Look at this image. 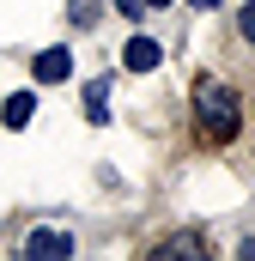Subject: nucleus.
Here are the masks:
<instances>
[{
	"mask_svg": "<svg viewBox=\"0 0 255 261\" xmlns=\"http://www.w3.org/2000/svg\"><path fill=\"white\" fill-rule=\"evenodd\" d=\"M146 6H164V0H146Z\"/></svg>",
	"mask_w": 255,
	"mask_h": 261,
	"instance_id": "obj_12",
	"label": "nucleus"
},
{
	"mask_svg": "<svg viewBox=\"0 0 255 261\" xmlns=\"http://www.w3.org/2000/svg\"><path fill=\"white\" fill-rule=\"evenodd\" d=\"M85 122H91V128L110 122V79H91V85H85Z\"/></svg>",
	"mask_w": 255,
	"mask_h": 261,
	"instance_id": "obj_5",
	"label": "nucleus"
},
{
	"mask_svg": "<svg viewBox=\"0 0 255 261\" xmlns=\"http://www.w3.org/2000/svg\"><path fill=\"white\" fill-rule=\"evenodd\" d=\"M194 116H200V134H207V140H231V134L243 128V103H237V91H231L225 79H213V73L194 79Z\"/></svg>",
	"mask_w": 255,
	"mask_h": 261,
	"instance_id": "obj_1",
	"label": "nucleus"
},
{
	"mask_svg": "<svg viewBox=\"0 0 255 261\" xmlns=\"http://www.w3.org/2000/svg\"><path fill=\"white\" fill-rule=\"evenodd\" d=\"M91 12H97V0H73V18L79 24H91Z\"/></svg>",
	"mask_w": 255,
	"mask_h": 261,
	"instance_id": "obj_10",
	"label": "nucleus"
},
{
	"mask_svg": "<svg viewBox=\"0 0 255 261\" xmlns=\"http://www.w3.org/2000/svg\"><path fill=\"white\" fill-rule=\"evenodd\" d=\"M116 12L122 18H146V0H116Z\"/></svg>",
	"mask_w": 255,
	"mask_h": 261,
	"instance_id": "obj_9",
	"label": "nucleus"
},
{
	"mask_svg": "<svg viewBox=\"0 0 255 261\" xmlns=\"http://www.w3.org/2000/svg\"><path fill=\"white\" fill-rule=\"evenodd\" d=\"M31 73H37L43 85H61L67 73H73V55H67V49H43V55H37V67H31Z\"/></svg>",
	"mask_w": 255,
	"mask_h": 261,
	"instance_id": "obj_4",
	"label": "nucleus"
},
{
	"mask_svg": "<svg viewBox=\"0 0 255 261\" xmlns=\"http://www.w3.org/2000/svg\"><path fill=\"white\" fill-rule=\"evenodd\" d=\"M158 61H164V49H158L152 37H128V49H122V67H128V73H152Z\"/></svg>",
	"mask_w": 255,
	"mask_h": 261,
	"instance_id": "obj_3",
	"label": "nucleus"
},
{
	"mask_svg": "<svg viewBox=\"0 0 255 261\" xmlns=\"http://www.w3.org/2000/svg\"><path fill=\"white\" fill-rule=\"evenodd\" d=\"M31 116H37V97H31V91H12V97H6V110H0V122H6V128H31Z\"/></svg>",
	"mask_w": 255,
	"mask_h": 261,
	"instance_id": "obj_6",
	"label": "nucleus"
},
{
	"mask_svg": "<svg viewBox=\"0 0 255 261\" xmlns=\"http://www.w3.org/2000/svg\"><path fill=\"white\" fill-rule=\"evenodd\" d=\"M189 6H200V12H207V6H219V0H189Z\"/></svg>",
	"mask_w": 255,
	"mask_h": 261,
	"instance_id": "obj_11",
	"label": "nucleus"
},
{
	"mask_svg": "<svg viewBox=\"0 0 255 261\" xmlns=\"http://www.w3.org/2000/svg\"><path fill=\"white\" fill-rule=\"evenodd\" d=\"M237 31H243V43H255V0L237 12Z\"/></svg>",
	"mask_w": 255,
	"mask_h": 261,
	"instance_id": "obj_8",
	"label": "nucleus"
},
{
	"mask_svg": "<svg viewBox=\"0 0 255 261\" xmlns=\"http://www.w3.org/2000/svg\"><path fill=\"white\" fill-rule=\"evenodd\" d=\"M24 255L67 261V255H73V237H67V231H31V237H24Z\"/></svg>",
	"mask_w": 255,
	"mask_h": 261,
	"instance_id": "obj_2",
	"label": "nucleus"
},
{
	"mask_svg": "<svg viewBox=\"0 0 255 261\" xmlns=\"http://www.w3.org/2000/svg\"><path fill=\"white\" fill-rule=\"evenodd\" d=\"M158 255H200V237H170V243H158Z\"/></svg>",
	"mask_w": 255,
	"mask_h": 261,
	"instance_id": "obj_7",
	"label": "nucleus"
}]
</instances>
